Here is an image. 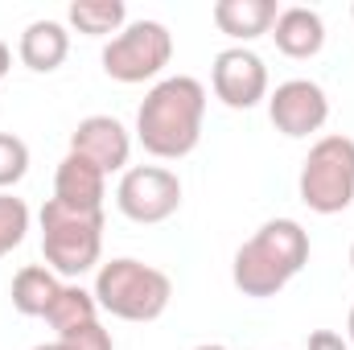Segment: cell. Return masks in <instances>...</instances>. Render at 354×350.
I'll return each instance as SVG.
<instances>
[{"instance_id": "17", "label": "cell", "mask_w": 354, "mask_h": 350, "mask_svg": "<svg viewBox=\"0 0 354 350\" xmlns=\"http://www.w3.org/2000/svg\"><path fill=\"white\" fill-rule=\"evenodd\" d=\"M66 21L87 37H107L128 25V8L124 0H75L66 8Z\"/></svg>"}, {"instance_id": "27", "label": "cell", "mask_w": 354, "mask_h": 350, "mask_svg": "<svg viewBox=\"0 0 354 350\" xmlns=\"http://www.w3.org/2000/svg\"><path fill=\"white\" fill-rule=\"evenodd\" d=\"M351 17H354V4H351Z\"/></svg>"}, {"instance_id": "11", "label": "cell", "mask_w": 354, "mask_h": 350, "mask_svg": "<svg viewBox=\"0 0 354 350\" xmlns=\"http://www.w3.org/2000/svg\"><path fill=\"white\" fill-rule=\"evenodd\" d=\"M103 198H107V174L95 169L87 157L66 153L54 174V202L71 210H103Z\"/></svg>"}, {"instance_id": "10", "label": "cell", "mask_w": 354, "mask_h": 350, "mask_svg": "<svg viewBox=\"0 0 354 350\" xmlns=\"http://www.w3.org/2000/svg\"><path fill=\"white\" fill-rule=\"evenodd\" d=\"M71 153L87 157L103 174H124L128 157H132V136L115 116H87L71 132Z\"/></svg>"}, {"instance_id": "18", "label": "cell", "mask_w": 354, "mask_h": 350, "mask_svg": "<svg viewBox=\"0 0 354 350\" xmlns=\"http://www.w3.org/2000/svg\"><path fill=\"white\" fill-rule=\"evenodd\" d=\"M29 235V206L12 194H0V260L12 256Z\"/></svg>"}, {"instance_id": "13", "label": "cell", "mask_w": 354, "mask_h": 350, "mask_svg": "<svg viewBox=\"0 0 354 350\" xmlns=\"http://www.w3.org/2000/svg\"><path fill=\"white\" fill-rule=\"evenodd\" d=\"M71 54V33L62 21H29L21 42H17V58L33 71V75H54Z\"/></svg>"}, {"instance_id": "5", "label": "cell", "mask_w": 354, "mask_h": 350, "mask_svg": "<svg viewBox=\"0 0 354 350\" xmlns=\"http://www.w3.org/2000/svg\"><path fill=\"white\" fill-rule=\"evenodd\" d=\"M301 202L313 214H342L354 202V140L342 132L322 136L309 157L301 161V177H297Z\"/></svg>"}, {"instance_id": "3", "label": "cell", "mask_w": 354, "mask_h": 350, "mask_svg": "<svg viewBox=\"0 0 354 350\" xmlns=\"http://www.w3.org/2000/svg\"><path fill=\"white\" fill-rule=\"evenodd\" d=\"M91 293L99 309L120 322H157L174 301V280L153 264L120 256V260L99 264Z\"/></svg>"}, {"instance_id": "9", "label": "cell", "mask_w": 354, "mask_h": 350, "mask_svg": "<svg viewBox=\"0 0 354 350\" xmlns=\"http://www.w3.org/2000/svg\"><path fill=\"white\" fill-rule=\"evenodd\" d=\"M210 87L231 111H252L268 99V66L248 46H231L210 66Z\"/></svg>"}, {"instance_id": "23", "label": "cell", "mask_w": 354, "mask_h": 350, "mask_svg": "<svg viewBox=\"0 0 354 350\" xmlns=\"http://www.w3.org/2000/svg\"><path fill=\"white\" fill-rule=\"evenodd\" d=\"M346 342L354 347V309H351V317H346Z\"/></svg>"}, {"instance_id": "14", "label": "cell", "mask_w": 354, "mask_h": 350, "mask_svg": "<svg viewBox=\"0 0 354 350\" xmlns=\"http://www.w3.org/2000/svg\"><path fill=\"white\" fill-rule=\"evenodd\" d=\"M210 17H214L218 33H227L231 42L248 46V42L272 33L280 8H276V0H218Z\"/></svg>"}, {"instance_id": "2", "label": "cell", "mask_w": 354, "mask_h": 350, "mask_svg": "<svg viewBox=\"0 0 354 350\" xmlns=\"http://www.w3.org/2000/svg\"><path fill=\"white\" fill-rule=\"evenodd\" d=\"M309 264V231L297 219H268L264 227L235 252L231 280L243 297H276Z\"/></svg>"}, {"instance_id": "22", "label": "cell", "mask_w": 354, "mask_h": 350, "mask_svg": "<svg viewBox=\"0 0 354 350\" xmlns=\"http://www.w3.org/2000/svg\"><path fill=\"white\" fill-rule=\"evenodd\" d=\"M8 66H12V50H8V46L0 42V79L8 75Z\"/></svg>"}, {"instance_id": "19", "label": "cell", "mask_w": 354, "mask_h": 350, "mask_svg": "<svg viewBox=\"0 0 354 350\" xmlns=\"http://www.w3.org/2000/svg\"><path fill=\"white\" fill-rule=\"evenodd\" d=\"M29 174V145L12 132H0V194H8Z\"/></svg>"}, {"instance_id": "15", "label": "cell", "mask_w": 354, "mask_h": 350, "mask_svg": "<svg viewBox=\"0 0 354 350\" xmlns=\"http://www.w3.org/2000/svg\"><path fill=\"white\" fill-rule=\"evenodd\" d=\"M58 293H62V276L50 272L46 264H25V268L12 276V288H8L12 309H17L21 317H46Z\"/></svg>"}, {"instance_id": "26", "label": "cell", "mask_w": 354, "mask_h": 350, "mask_svg": "<svg viewBox=\"0 0 354 350\" xmlns=\"http://www.w3.org/2000/svg\"><path fill=\"white\" fill-rule=\"evenodd\" d=\"M351 268H354V243H351Z\"/></svg>"}, {"instance_id": "8", "label": "cell", "mask_w": 354, "mask_h": 350, "mask_svg": "<svg viewBox=\"0 0 354 350\" xmlns=\"http://www.w3.org/2000/svg\"><path fill=\"white\" fill-rule=\"evenodd\" d=\"M268 120L288 140L313 136L330 120V95L313 79H284L276 91H268Z\"/></svg>"}, {"instance_id": "20", "label": "cell", "mask_w": 354, "mask_h": 350, "mask_svg": "<svg viewBox=\"0 0 354 350\" xmlns=\"http://www.w3.org/2000/svg\"><path fill=\"white\" fill-rule=\"evenodd\" d=\"M58 342H62V350H115L111 334H107L99 322L79 326V330H71V334H58Z\"/></svg>"}, {"instance_id": "21", "label": "cell", "mask_w": 354, "mask_h": 350, "mask_svg": "<svg viewBox=\"0 0 354 350\" xmlns=\"http://www.w3.org/2000/svg\"><path fill=\"white\" fill-rule=\"evenodd\" d=\"M305 350H351V342H346V334H338V330H313L309 342H305Z\"/></svg>"}, {"instance_id": "1", "label": "cell", "mask_w": 354, "mask_h": 350, "mask_svg": "<svg viewBox=\"0 0 354 350\" xmlns=\"http://www.w3.org/2000/svg\"><path fill=\"white\" fill-rule=\"evenodd\" d=\"M206 120V87L189 75L157 79L136 107V140L157 161H181L198 149Z\"/></svg>"}, {"instance_id": "4", "label": "cell", "mask_w": 354, "mask_h": 350, "mask_svg": "<svg viewBox=\"0 0 354 350\" xmlns=\"http://www.w3.org/2000/svg\"><path fill=\"white\" fill-rule=\"evenodd\" d=\"M37 223H41V256H46L50 272H58L66 280H79L99 264L103 210H71V206L50 198L41 206Z\"/></svg>"}, {"instance_id": "6", "label": "cell", "mask_w": 354, "mask_h": 350, "mask_svg": "<svg viewBox=\"0 0 354 350\" xmlns=\"http://www.w3.org/2000/svg\"><path fill=\"white\" fill-rule=\"evenodd\" d=\"M174 62V33L161 21H132L103 46V75L136 87L157 79Z\"/></svg>"}, {"instance_id": "16", "label": "cell", "mask_w": 354, "mask_h": 350, "mask_svg": "<svg viewBox=\"0 0 354 350\" xmlns=\"http://www.w3.org/2000/svg\"><path fill=\"white\" fill-rule=\"evenodd\" d=\"M46 322H50L58 334H71V330H79V326L99 322V301H95V293H87L83 284L71 280V284H62V293L54 297Z\"/></svg>"}, {"instance_id": "12", "label": "cell", "mask_w": 354, "mask_h": 350, "mask_svg": "<svg viewBox=\"0 0 354 350\" xmlns=\"http://www.w3.org/2000/svg\"><path fill=\"white\" fill-rule=\"evenodd\" d=\"M272 37H276V50L292 62H305V58H317L322 46H326V21L322 12L305 8V4H292V8H280L276 25H272Z\"/></svg>"}, {"instance_id": "24", "label": "cell", "mask_w": 354, "mask_h": 350, "mask_svg": "<svg viewBox=\"0 0 354 350\" xmlns=\"http://www.w3.org/2000/svg\"><path fill=\"white\" fill-rule=\"evenodd\" d=\"M194 350H227L223 342H202V347H194Z\"/></svg>"}, {"instance_id": "25", "label": "cell", "mask_w": 354, "mask_h": 350, "mask_svg": "<svg viewBox=\"0 0 354 350\" xmlns=\"http://www.w3.org/2000/svg\"><path fill=\"white\" fill-rule=\"evenodd\" d=\"M33 350H62V342H41V347H33Z\"/></svg>"}, {"instance_id": "7", "label": "cell", "mask_w": 354, "mask_h": 350, "mask_svg": "<svg viewBox=\"0 0 354 350\" xmlns=\"http://www.w3.org/2000/svg\"><path fill=\"white\" fill-rule=\"evenodd\" d=\"M115 206L132 223H165L181 210V181L165 165H132L120 174L115 185Z\"/></svg>"}]
</instances>
